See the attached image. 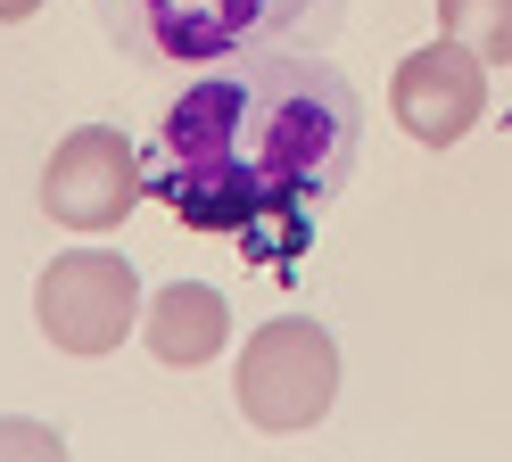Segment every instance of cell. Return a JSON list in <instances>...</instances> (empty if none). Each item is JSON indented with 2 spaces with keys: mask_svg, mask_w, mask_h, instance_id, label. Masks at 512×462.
Wrapping results in <instances>:
<instances>
[{
  "mask_svg": "<svg viewBox=\"0 0 512 462\" xmlns=\"http://www.w3.org/2000/svg\"><path fill=\"white\" fill-rule=\"evenodd\" d=\"M438 25H446V42L471 50L479 66L512 58V0H438Z\"/></svg>",
  "mask_w": 512,
  "mask_h": 462,
  "instance_id": "obj_8",
  "label": "cell"
},
{
  "mask_svg": "<svg viewBox=\"0 0 512 462\" xmlns=\"http://www.w3.org/2000/svg\"><path fill=\"white\" fill-rule=\"evenodd\" d=\"M50 215L58 223H83V231H100V223H116L124 207H133V190H141V165L124 157V141L116 132H75L67 149L50 157Z\"/></svg>",
  "mask_w": 512,
  "mask_h": 462,
  "instance_id": "obj_6",
  "label": "cell"
},
{
  "mask_svg": "<svg viewBox=\"0 0 512 462\" xmlns=\"http://www.w3.org/2000/svg\"><path fill=\"white\" fill-rule=\"evenodd\" d=\"M223 330H232V322H223V297L199 289V281H190V289H166V297H157V314H149V339H157L166 363H207V355L223 347Z\"/></svg>",
  "mask_w": 512,
  "mask_h": 462,
  "instance_id": "obj_7",
  "label": "cell"
},
{
  "mask_svg": "<svg viewBox=\"0 0 512 462\" xmlns=\"http://www.w3.org/2000/svg\"><path fill=\"white\" fill-rule=\"evenodd\" d=\"M364 157V91L323 50H248L199 66L141 149V190L190 231L248 240L281 281Z\"/></svg>",
  "mask_w": 512,
  "mask_h": 462,
  "instance_id": "obj_1",
  "label": "cell"
},
{
  "mask_svg": "<svg viewBox=\"0 0 512 462\" xmlns=\"http://www.w3.org/2000/svg\"><path fill=\"white\" fill-rule=\"evenodd\" d=\"M124 314H133V264L124 256H67L42 273V322L58 347L100 355V347H116Z\"/></svg>",
  "mask_w": 512,
  "mask_h": 462,
  "instance_id": "obj_5",
  "label": "cell"
},
{
  "mask_svg": "<svg viewBox=\"0 0 512 462\" xmlns=\"http://www.w3.org/2000/svg\"><path fill=\"white\" fill-rule=\"evenodd\" d=\"M100 33L133 66H223L248 50H323L347 0H91Z\"/></svg>",
  "mask_w": 512,
  "mask_h": 462,
  "instance_id": "obj_2",
  "label": "cell"
},
{
  "mask_svg": "<svg viewBox=\"0 0 512 462\" xmlns=\"http://www.w3.org/2000/svg\"><path fill=\"white\" fill-rule=\"evenodd\" d=\"M488 116V66L455 42H430L397 66V124L422 149H455L463 132Z\"/></svg>",
  "mask_w": 512,
  "mask_h": 462,
  "instance_id": "obj_4",
  "label": "cell"
},
{
  "mask_svg": "<svg viewBox=\"0 0 512 462\" xmlns=\"http://www.w3.org/2000/svg\"><path fill=\"white\" fill-rule=\"evenodd\" d=\"M331 388H339V347L323 322L306 314H281L248 339V363H240V413L256 429H306L331 413Z\"/></svg>",
  "mask_w": 512,
  "mask_h": 462,
  "instance_id": "obj_3",
  "label": "cell"
},
{
  "mask_svg": "<svg viewBox=\"0 0 512 462\" xmlns=\"http://www.w3.org/2000/svg\"><path fill=\"white\" fill-rule=\"evenodd\" d=\"M25 9H34V0H0V17H25Z\"/></svg>",
  "mask_w": 512,
  "mask_h": 462,
  "instance_id": "obj_9",
  "label": "cell"
}]
</instances>
